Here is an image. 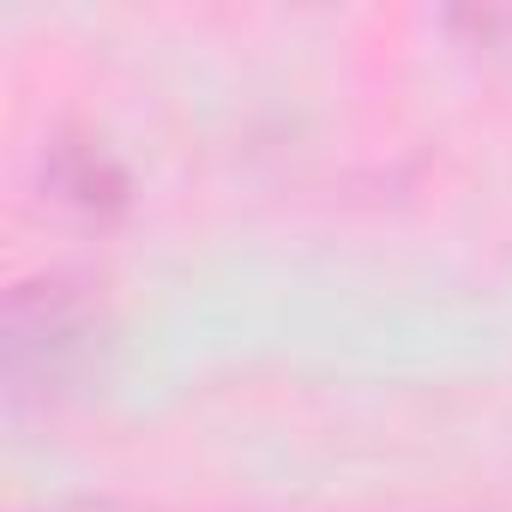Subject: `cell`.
Instances as JSON below:
<instances>
[{
	"label": "cell",
	"instance_id": "4",
	"mask_svg": "<svg viewBox=\"0 0 512 512\" xmlns=\"http://www.w3.org/2000/svg\"><path fill=\"white\" fill-rule=\"evenodd\" d=\"M43 512H121L115 500H55V506H43Z\"/></svg>",
	"mask_w": 512,
	"mask_h": 512
},
{
	"label": "cell",
	"instance_id": "2",
	"mask_svg": "<svg viewBox=\"0 0 512 512\" xmlns=\"http://www.w3.org/2000/svg\"><path fill=\"white\" fill-rule=\"evenodd\" d=\"M49 187L79 211H115L127 199L121 163L91 139H55L49 145Z\"/></svg>",
	"mask_w": 512,
	"mask_h": 512
},
{
	"label": "cell",
	"instance_id": "3",
	"mask_svg": "<svg viewBox=\"0 0 512 512\" xmlns=\"http://www.w3.org/2000/svg\"><path fill=\"white\" fill-rule=\"evenodd\" d=\"M458 25H470L482 43H506V37H512V13H500V7H482V13H458Z\"/></svg>",
	"mask_w": 512,
	"mask_h": 512
},
{
	"label": "cell",
	"instance_id": "1",
	"mask_svg": "<svg viewBox=\"0 0 512 512\" xmlns=\"http://www.w3.org/2000/svg\"><path fill=\"white\" fill-rule=\"evenodd\" d=\"M97 302L73 278H31L7 296V380L13 392L67 386L97 344Z\"/></svg>",
	"mask_w": 512,
	"mask_h": 512
}]
</instances>
